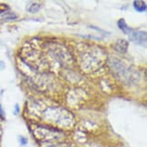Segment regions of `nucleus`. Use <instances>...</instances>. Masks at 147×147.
<instances>
[{"mask_svg": "<svg viewBox=\"0 0 147 147\" xmlns=\"http://www.w3.org/2000/svg\"><path fill=\"white\" fill-rule=\"evenodd\" d=\"M0 117H1L2 119H4V118H5V112H4V110L2 108L1 105H0Z\"/></svg>", "mask_w": 147, "mask_h": 147, "instance_id": "6e6552de", "label": "nucleus"}, {"mask_svg": "<svg viewBox=\"0 0 147 147\" xmlns=\"http://www.w3.org/2000/svg\"><path fill=\"white\" fill-rule=\"evenodd\" d=\"M40 7H41V5L39 4H33L31 7L28 8V10H29L31 13H36L38 12V10L40 9Z\"/></svg>", "mask_w": 147, "mask_h": 147, "instance_id": "423d86ee", "label": "nucleus"}, {"mask_svg": "<svg viewBox=\"0 0 147 147\" xmlns=\"http://www.w3.org/2000/svg\"><path fill=\"white\" fill-rule=\"evenodd\" d=\"M134 7L135 8V10L137 12H144L146 11L147 5H146V2L145 1H134Z\"/></svg>", "mask_w": 147, "mask_h": 147, "instance_id": "7ed1b4c3", "label": "nucleus"}, {"mask_svg": "<svg viewBox=\"0 0 147 147\" xmlns=\"http://www.w3.org/2000/svg\"><path fill=\"white\" fill-rule=\"evenodd\" d=\"M117 26H118V27H119L124 34H126L127 31L129 30V28H130L128 26V25L126 24V22L124 21V19H123V18H121L119 21L117 22Z\"/></svg>", "mask_w": 147, "mask_h": 147, "instance_id": "39448f33", "label": "nucleus"}, {"mask_svg": "<svg viewBox=\"0 0 147 147\" xmlns=\"http://www.w3.org/2000/svg\"><path fill=\"white\" fill-rule=\"evenodd\" d=\"M115 47L117 51H119L121 53H124V52H126V50H127L128 43L125 40H123V39H119V40H117V42L115 43Z\"/></svg>", "mask_w": 147, "mask_h": 147, "instance_id": "f03ea898", "label": "nucleus"}, {"mask_svg": "<svg viewBox=\"0 0 147 147\" xmlns=\"http://www.w3.org/2000/svg\"><path fill=\"white\" fill-rule=\"evenodd\" d=\"M9 9V7L5 4H0V14H4Z\"/></svg>", "mask_w": 147, "mask_h": 147, "instance_id": "0eeeda50", "label": "nucleus"}, {"mask_svg": "<svg viewBox=\"0 0 147 147\" xmlns=\"http://www.w3.org/2000/svg\"><path fill=\"white\" fill-rule=\"evenodd\" d=\"M20 140H21V144H26V142H27V140H26V139H25V138H23V137H21V138H20Z\"/></svg>", "mask_w": 147, "mask_h": 147, "instance_id": "1a4fd4ad", "label": "nucleus"}, {"mask_svg": "<svg viewBox=\"0 0 147 147\" xmlns=\"http://www.w3.org/2000/svg\"><path fill=\"white\" fill-rule=\"evenodd\" d=\"M18 18V16L12 12H5L0 16V21H8V20H13Z\"/></svg>", "mask_w": 147, "mask_h": 147, "instance_id": "20e7f679", "label": "nucleus"}, {"mask_svg": "<svg viewBox=\"0 0 147 147\" xmlns=\"http://www.w3.org/2000/svg\"><path fill=\"white\" fill-rule=\"evenodd\" d=\"M126 35L129 36L130 40L133 41L135 44L141 45V46H144L146 44V33L140 31V30H135L130 27L129 30L127 31Z\"/></svg>", "mask_w": 147, "mask_h": 147, "instance_id": "f257e3e1", "label": "nucleus"}]
</instances>
